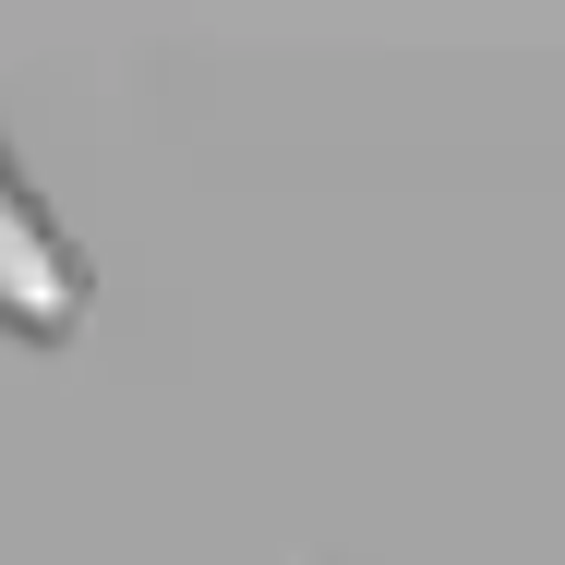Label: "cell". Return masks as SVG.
Segmentation results:
<instances>
[{"label": "cell", "instance_id": "6da1fadb", "mask_svg": "<svg viewBox=\"0 0 565 565\" xmlns=\"http://www.w3.org/2000/svg\"><path fill=\"white\" fill-rule=\"evenodd\" d=\"M85 301H97V277H85V253H73V228L36 205V181H24V157L0 145V326L36 349H61L85 326Z\"/></svg>", "mask_w": 565, "mask_h": 565}]
</instances>
